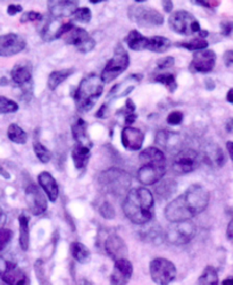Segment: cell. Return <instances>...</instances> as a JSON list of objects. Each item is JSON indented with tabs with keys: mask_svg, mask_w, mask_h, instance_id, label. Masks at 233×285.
<instances>
[{
	"mask_svg": "<svg viewBox=\"0 0 233 285\" xmlns=\"http://www.w3.org/2000/svg\"><path fill=\"white\" fill-rule=\"evenodd\" d=\"M7 136L12 142L18 143V144H24L28 140L27 133L24 132V129L21 126H18L17 124L9 125V127L7 129Z\"/></svg>",
	"mask_w": 233,
	"mask_h": 285,
	"instance_id": "obj_31",
	"label": "cell"
},
{
	"mask_svg": "<svg viewBox=\"0 0 233 285\" xmlns=\"http://www.w3.org/2000/svg\"><path fill=\"white\" fill-rule=\"evenodd\" d=\"M99 183L107 193L122 196L131 186V177L126 172L117 168H111L102 172L99 176Z\"/></svg>",
	"mask_w": 233,
	"mask_h": 285,
	"instance_id": "obj_5",
	"label": "cell"
},
{
	"mask_svg": "<svg viewBox=\"0 0 233 285\" xmlns=\"http://www.w3.org/2000/svg\"><path fill=\"white\" fill-rule=\"evenodd\" d=\"M12 237H13V232L11 229H6V228L0 229V251H2V250L9 243V241L12 240Z\"/></svg>",
	"mask_w": 233,
	"mask_h": 285,
	"instance_id": "obj_40",
	"label": "cell"
},
{
	"mask_svg": "<svg viewBox=\"0 0 233 285\" xmlns=\"http://www.w3.org/2000/svg\"><path fill=\"white\" fill-rule=\"evenodd\" d=\"M127 15L133 23L141 28L161 27L164 23V17L160 12L143 5H132L128 7Z\"/></svg>",
	"mask_w": 233,
	"mask_h": 285,
	"instance_id": "obj_7",
	"label": "cell"
},
{
	"mask_svg": "<svg viewBox=\"0 0 233 285\" xmlns=\"http://www.w3.org/2000/svg\"><path fill=\"white\" fill-rule=\"evenodd\" d=\"M183 121V114L181 112H172L167 116V123L170 125H178Z\"/></svg>",
	"mask_w": 233,
	"mask_h": 285,
	"instance_id": "obj_42",
	"label": "cell"
},
{
	"mask_svg": "<svg viewBox=\"0 0 233 285\" xmlns=\"http://www.w3.org/2000/svg\"><path fill=\"white\" fill-rule=\"evenodd\" d=\"M71 252L73 258L80 264H87L90 262V251L81 242H73L71 244Z\"/></svg>",
	"mask_w": 233,
	"mask_h": 285,
	"instance_id": "obj_28",
	"label": "cell"
},
{
	"mask_svg": "<svg viewBox=\"0 0 233 285\" xmlns=\"http://www.w3.org/2000/svg\"><path fill=\"white\" fill-rule=\"evenodd\" d=\"M199 162V153L196 150L186 149L176 154L172 168L176 174H188L198 168Z\"/></svg>",
	"mask_w": 233,
	"mask_h": 285,
	"instance_id": "obj_11",
	"label": "cell"
},
{
	"mask_svg": "<svg viewBox=\"0 0 233 285\" xmlns=\"http://www.w3.org/2000/svg\"><path fill=\"white\" fill-rule=\"evenodd\" d=\"M90 148L86 146H81V144H77L74 147L72 151V158L74 165L77 169H83L87 166L89 163V159H90Z\"/></svg>",
	"mask_w": 233,
	"mask_h": 285,
	"instance_id": "obj_25",
	"label": "cell"
},
{
	"mask_svg": "<svg viewBox=\"0 0 233 285\" xmlns=\"http://www.w3.org/2000/svg\"><path fill=\"white\" fill-rule=\"evenodd\" d=\"M176 46L186 48L188 50H191V51H199V50H204L208 47V42L202 38H196V39L190 40V41H188V42L176 43Z\"/></svg>",
	"mask_w": 233,
	"mask_h": 285,
	"instance_id": "obj_34",
	"label": "cell"
},
{
	"mask_svg": "<svg viewBox=\"0 0 233 285\" xmlns=\"http://www.w3.org/2000/svg\"><path fill=\"white\" fill-rule=\"evenodd\" d=\"M158 68H168L174 65V58L173 57H165L158 61Z\"/></svg>",
	"mask_w": 233,
	"mask_h": 285,
	"instance_id": "obj_44",
	"label": "cell"
},
{
	"mask_svg": "<svg viewBox=\"0 0 233 285\" xmlns=\"http://www.w3.org/2000/svg\"><path fill=\"white\" fill-rule=\"evenodd\" d=\"M226 100L229 101L230 103H233V89H230L229 92L226 94Z\"/></svg>",
	"mask_w": 233,
	"mask_h": 285,
	"instance_id": "obj_54",
	"label": "cell"
},
{
	"mask_svg": "<svg viewBox=\"0 0 233 285\" xmlns=\"http://www.w3.org/2000/svg\"><path fill=\"white\" fill-rule=\"evenodd\" d=\"M227 239L233 241V218L231 219V222L229 223V226H227V232H226Z\"/></svg>",
	"mask_w": 233,
	"mask_h": 285,
	"instance_id": "obj_48",
	"label": "cell"
},
{
	"mask_svg": "<svg viewBox=\"0 0 233 285\" xmlns=\"http://www.w3.org/2000/svg\"><path fill=\"white\" fill-rule=\"evenodd\" d=\"M63 38L65 39V42L75 47L81 53H89L95 48L96 41L91 38L86 30L81 28L74 27L71 31H68L66 34H64Z\"/></svg>",
	"mask_w": 233,
	"mask_h": 285,
	"instance_id": "obj_12",
	"label": "cell"
},
{
	"mask_svg": "<svg viewBox=\"0 0 233 285\" xmlns=\"http://www.w3.org/2000/svg\"><path fill=\"white\" fill-rule=\"evenodd\" d=\"M155 81L164 84L171 92H174L177 88L175 76L173 74H160L155 77Z\"/></svg>",
	"mask_w": 233,
	"mask_h": 285,
	"instance_id": "obj_35",
	"label": "cell"
},
{
	"mask_svg": "<svg viewBox=\"0 0 233 285\" xmlns=\"http://www.w3.org/2000/svg\"><path fill=\"white\" fill-rule=\"evenodd\" d=\"M43 17L40 13L38 12H27L25 14L22 15L21 22L22 23H28V22H36V21H41Z\"/></svg>",
	"mask_w": 233,
	"mask_h": 285,
	"instance_id": "obj_41",
	"label": "cell"
},
{
	"mask_svg": "<svg viewBox=\"0 0 233 285\" xmlns=\"http://www.w3.org/2000/svg\"><path fill=\"white\" fill-rule=\"evenodd\" d=\"M221 31L222 34L225 37H229L233 33V22L232 21H226L221 24Z\"/></svg>",
	"mask_w": 233,
	"mask_h": 285,
	"instance_id": "obj_43",
	"label": "cell"
},
{
	"mask_svg": "<svg viewBox=\"0 0 233 285\" xmlns=\"http://www.w3.org/2000/svg\"><path fill=\"white\" fill-rule=\"evenodd\" d=\"M216 63V55L213 50H199L193 54L190 69L196 73H210Z\"/></svg>",
	"mask_w": 233,
	"mask_h": 285,
	"instance_id": "obj_15",
	"label": "cell"
},
{
	"mask_svg": "<svg viewBox=\"0 0 233 285\" xmlns=\"http://www.w3.org/2000/svg\"><path fill=\"white\" fill-rule=\"evenodd\" d=\"M197 5H201V6H205L207 8H214L216 6H219L220 3L217 2H197Z\"/></svg>",
	"mask_w": 233,
	"mask_h": 285,
	"instance_id": "obj_47",
	"label": "cell"
},
{
	"mask_svg": "<svg viewBox=\"0 0 233 285\" xmlns=\"http://www.w3.org/2000/svg\"><path fill=\"white\" fill-rule=\"evenodd\" d=\"M160 186L156 188V194L162 199L170 198L176 191V183L173 179H165L160 181Z\"/></svg>",
	"mask_w": 233,
	"mask_h": 285,
	"instance_id": "obj_32",
	"label": "cell"
},
{
	"mask_svg": "<svg viewBox=\"0 0 233 285\" xmlns=\"http://www.w3.org/2000/svg\"><path fill=\"white\" fill-rule=\"evenodd\" d=\"M148 41H149V38L142 36L137 30H132L125 38V42L128 48L135 50V51H141V50L147 49Z\"/></svg>",
	"mask_w": 233,
	"mask_h": 285,
	"instance_id": "obj_24",
	"label": "cell"
},
{
	"mask_svg": "<svg viewBox=\"0 0 233 285\" xmlns=\"http://www.w3.org/2000/svg\"><path fill=\"white\" fill-rule=\"evenodd\" d=\"M143 141H145V134L141 129L127 126L122 131V143L127 150L136 151L141 149Z\"/></svg>",
	"mask_w": 233,
	"mask_h": 285,
	"instance_id": "obj_17",
	"label": "cell"
},
{
	"mask_svg": "<svg viewBox=\"0 0 233 285\" xmlns=\"http://www.w3.org/2000/svg\"><path fill=\"white\" fill-rule=\"evenodd\" d=\"M48 8L53 17L63 18L73 16L74 12L77 9V5L68 0H58V2H49Z\"/></svg>",
	"mask_w": 233,
	"mask_h": 285,
	"instance_id": "obj_20",
	"label": "cell"
},
{
	"mask_svg": "<svg viewBox=\"0 0 233 285\" xmlns=\"http://www.w3.org/2000/svg\"><path fill=\"white\" fill-rule=\"evenodd\" d=\"M210 203V192L199 184H193L185 193L173 200L165 208L168 222H181L199 215Z\"/></svg>",
	"mask_w": 233,
	"mask_h": 285,
	"instance_id": "obj_1",
	"label": "cell"
},
{
	"mask_svg": "<svg viewBox=\"0 0 233 285\" xmlns=\"http://www.w3.org/2000/svg\"><path fill=\"white\" fill-rule=\"evenodd\" d=\"M5 223H6V215H5L3 209L0 208V229L4 227Z\"/></svg>",
	"mask_w": 233,
	"mask_h": 285,
	"instance_id": "obj_51",
	"label": "cell"
},
{
	"mask_svg": "<svg viewBox=\"0 0 233 285\" xmlns=\"http://www.w3.org/2000/svg\"><path fill=\"white\" fill-rule=\"evenodd\" d=\"M226 148H227V151L230 153V157L233 161V141H229L226 143Z\"/></svg>",
	"mask_w": 233,
	"mask_h": 285,
	"instance_id": "obj_52",
	"label": "cell"
},
{
	"mask_svg": "<svg viewBox=\"0 0 233 285\" xmlns=\"http://www.w3.org/2000/svg\"><path fill=\"white\" fill-rule=\"evenodd\" d=\"M133 273L132 264L126 258L115 261L113 273L111 275V283L114 285L126 284L131 279Z\"/></svg>",
	"mask_w": 233,
	"mask_h": 285,
	"instance_id": "obj_16",
	"label": "cell"
},
{
	"mask_svg": "<svg viewBox=\"0 0 233 285\" xmlns=\"http://www.w3.org/2000/svg\"><path fill=\"white\" fill-rule=\"evenodd\" d=\"M2 275L3 281L9 285H21L28 283L27 275L16 264L6 262V267H5Z\"/></svg>",
	"mask_w": 233,
	"mask_h": 285,
	"instance_id": "obj_19",
	"label": "cell"
},
{
	"mask_svg": "<svg viewBox=\"0 0 233 285\" xmlns=\"http://www.w3.org/2000/svg\"><path fill=\"white\" fill-rule=\"evenodd\" d=\"M38 181H39V184H40V187L44 191V193H46L48 199L50 200V201L55 202L58 198L59 190H58L56 179L53 177V175L48 172H42L38 176Z\"/></svg>",
	"mask_w": 233,
	"mask_h": 285,
	"instance_id": "obj_21",
	"label": "cell"
},
{
	"mask_svg": "<svg viewBox=\"0 0 233 285\" xmlns=\"http://www.w3.org/2000/svg\"><path fill=\"white\" fill-rule=\"evenodd\" d=\"M223 284H233V278H229V279H224V281L222 282Z\"/></svg>",
	"mask_w": 233,
	"mask_h": 285,
	"instance_id": "obj_55",
	"label": "cell"
},
{
	"mask_svg": "<svg viewBox=\"0 0 233 285\" xmlns=\"http://www.w3.org/2000/svg\"><path fill=\"white\" fill-rule=\"evenodd\" d=\"M40 188L37 187L36 184H30L25 190V200L28 203V207L33 215H41L47 211L48 203L47 198L44 196Z\"/></svg>",
	"mask_w": 233,
	"mask_h": 285,
	"instance_id": "obj_14",
	"label": "cell"
},
{
	"mask_svg": "<svg viewBox=\"0 0 233 285\" xmlns=\"http://www.w3.org/2000/svg\"><path fill=\"white\" fill-rule=\"evenodd\" d=\"M224 62L227 66H230V65L233 64V50H227L224 54Z\"/></svg>",
	"mask_w": 233,
	"mask_h": 285,
	"instance_id": "obj_46",
	"label": "cell"
},
{
	"mask_svg": "<svg viewBox=\"0 0 233 285\" xmlns=\"http://www.w3.org/2000/svg\"><path fill=\"white\" fill-rule=\"evenodd\" d=\"M150 275L152 281L165 285L171 283L176 276V268L174 264L165 258H156L150 263Z\"/></svg>",
	"mask_w": 233,
	"mask_h": 285,
	"instance_id": "obj_10",
	"label": "cell"
},
{
	"mask_svg": "<svg viewBox=\"0 0 233 285\" xmlns=\"http://www.w3.org/2000/svg\"><path fill=\"white\" fill-rule=\"evenodd\" d=\"M22 11H23V7L21 6V5L12 4L7 7V14L11 15V16H13V15H16L17 13H21Z\"/></svg>",
	"mask_w": 233,
	"mask_h": 285,
	"instance_id": "obj_45",
	"label": "cell"
},
{
	"mask_svg": "<svg viewBox=\"0 0 233 285\" xmlns=\"http://www.w3.org/2000/svg\"><path fill=\"white\" fill-rule=\"evenodd\" d=\"M27 47V41L16 33H7L0 36V56L11 57L23 51Z\"/></svg>",
	"mask_w": 233,
	"mask_h": 285,
	"instance_id": "obj_13",
	"label": "cell"
},
{
	"mask_svg": "<svg viewBox=\"0 0 233 285\" xmlns=\"http://www.w3.org/2000/svg\"><path fill=\"white\" fill-rule=\"evenodd\" d=\"M0 175H2V176H3L4 178H7V179H8V178H11V175H9L6 171H5L2 165H0Z\"/></svg>",
	"mask_w": 233,
	"mask_h": 285,
	"instance_id": "obj_53",
	"label": "cell"
},
{
	"mask_svg": "<svg viewBox=\"0 0 233 285\" xmlns=\"http://www.w3.org/2000/svg\"><path fill=\"white\" fill-rule=\"evenodd\" d=\"M123 212L133 224L145 225L153 217V196L146 188H136L127 192Z\"/></svg>",
	"mask_w": 233,
	"mask_h": 285,
	"instance_id": "obj_2",
	"label": "cell"
},
{
	"mask_svg": "<svg viewBox=\"0 0 233 285\" xmlns=\"http://www.w3.org/2000/svg\"><path fill=\"white\" fill-rule=\"evenodd\" d=\"M156 143L168 151L176 149L180 146V136L175 132H170L166 129L160 131L156 136Z\"/></svg>",
	"mask_w": 233,
	"mask_h": 285,
	"instance_id": "obj_22",
	"label": "cell"
},
{
	"mask_svg": "<svg viewBox=\"0 0 233 285\" xmlns=\"http://www.w3.org/2000/svg\"><path fill=\"white\" fill-rule=\"evenodd\" d=\"M18 111V105L12 99L0 96V114H11Z\"/></svg>",
	"mask_w": 233,
	"mask_h": 285,
	"instance_id": "obj_36",
	"label": "cell"
},
{
	"mask_svg": "<svg viewBox=\"0 0 233 285\" xmlns=\"http://www.w3.org/2000/svg\"><path fill=\"white\" fill-rule=\"evenodd\" d=\"M170 27L173 31L182 36H192L200 33V24L192 14L186 11H177L173 13L168 19Z\"/></svg>",
	"mask_w": 233,
	"mask_h": 285,
	"instance_id": "obj_9",
	"label": "cell"
},
{
	"mask_svg": "<svg viewBox=\"0 0 233 285\" xmlns=\"http://www.w3.org/2000/svg\"><path fill=\"white\" fill-rule=\"evenodd\" d=\"M105 250L113 261H118V259H124L127 257L126 244L124 242V240L121 237L116 236V234H113L106 240Z\"/></svg>",
	"mask_w": 233,
	"mask_h": 285,
	"instance_id": "obj_18",
	"label": "cell"
},
{
	"mask_svg": "<svg viewBox=\"0 0 233 285\" xmlns=\"http://www.w3.org/2000/svg\"><path fill=\"white\" fill-rule=\"evenodd\" d=\"M103 91V82L97 74L84 77L75 92V103L80 112H89L95 106Z\"/></svg>",
	"mask_w": 233,
	"mask_h": 285,
	"instance_id": "obj_4",
	"label": "cell"
},
{
	"mask_svg": "<svg viewBox=\"0 0 233 285\" xmlns=\"http://www.w3.org/2000/svg\"><path fill=\"white\" fill-rule=\"evenodd\" d=\"M11 75L15 83L18 86H25L31 81V67L27 64H16L13 67Z\"/></svg>",
	"mask_w": 233,
	"mask_h": 285,
	"instance_id": "obj_23",
	"label": "cell"
},
{
	"mask_svg": "<svg viewBox=\"0 0 233 285\" xmlns=\"http://www.w3.org/2000/svg\"><path fill=\"white\" fill-rule=\"evenodd\" d=\"M128 64H130V58H128L126 50L121 44H117V47L114 50L113 57L108 61L106 67L103 68L100 75L101 81L103 83H110L114 81L123 72L126 71Z\"/></svg>",
	"mask_w": 233,
	"mask_h": 285,
	"instance_id": "obj_6",
	"label": "cell"
},
{
	"mask_svg": "<svg viewBox=\"0 0 233 285\" xmlns=\"http://www.w3.org/2000/svg\"><path fill=\"white\" fill-rule=\"evenodd\" d=\"M74 69H62V71H55L49 75L48 87L50 90H56L61 83H63L67 77L71 76Z\"/></svg>",
	"mask_w": 233,
	"mask_h": 285,
	"instance_id": "obj_30",
	"label": "cell"
},
{
	"mask_svg": "<svg viewBox=\"0 0 233 285\" xmlns=\"http://www.w3.org/2000/svg\"><path fill=\"white\" fill-rule=\"evenodd\" d=\"M72 133L73 137L75 139V141L77 142V144H81V146H86L91 148L92 143L90 141V138L88 137L87 133V124L83 119H77L76 123L73 125L72 127Z\"/></svg>",
	"mask_w": 233,
	"mask_h": 285,
	"instance_id": "obj_26",
	"label": "cell"
},
{
	"mask_svg": "<svg viewBox=\"0 0 233 285\" xmlns=\"http://www.w3.org/2000/svg\"><path fill=\"white\" fill-rule=\"evenodd\" d=\"M19 222V246L22 250L27 251L30 244V232H29V217L25 214H22L18 218Z\"/></svg>",
	"mask_w": 233,
	"mask_h": 285,
	"instance_id": "obj_27",
	"label": "cell"
},
{
	"mask_svg": "<svg viewBox=\"0 0 233 285\" xmlns=\"http://www.w3.org/2000/svg\"><path fill=\"white\" fill-rule=\"evenodd\" d=\"M171 47V41L165 37L161 36H155L149 38V41H148V50L153 53H165L166 50L170 49Z\"/></svg>",
	"mask_w": 233,
	"mask_h": 285,
	"instance_id": "obj_29",
	"label": "cell"
},
{
	"mask_svg": "<svg viewBox=\"0 0 233 285\" xmlns=\"http://www.w3.org/2000/svg\"><path fill=\"white\" fill-rule=\"evenodd\" d=\"M196 232V225L190 219L181 222H172L167 228L165 238L168 243L174 244V246H183V244L189 243L195 238Z\"/></svg>",
	"mask_w": 233,
	"mask_h": 285,
	"instance_id": "obj_8",
	"label": "cell"
},
{
	"mask_svg": "<svg viewBox=\"0 0 233 285\" xmlns=\"http://www.w3.org/2000/svg\"><path fill=\"white\" fill-rule=\"evenodd\" d=\"M162 5H163V7H164L165 12L170 13V12L172 11V8H173V4H172V2H170V0H164V2L162 3Z\"/></svg>",
	"mask_w": 233,
	"mask_h": 285,
	"instance_id": "obj_49",
	"label": "cell"
},
{
	"mask_svg": "<svg viewBox=\"0 0 233 285\" xmlns=\"http://www.w3.org/2000/svg\"><path fill=\"white\" fill-rule=\"evenodd\" d=\"M198 283L201 285H215L219 283V275L216 269L213 266H207L198 279Z\"/></svg>",
	"mask_w": 233,
	"mask_h": 285,
	"instance_id": "obj_33",
	"label": "cell"
},
{
	"mask_svg": "<svg viewBox=\"0 0 233 285\" xmlns=\"http://www.w3.org/2000/svg\"><path fill=\"white\" fill-rule=\"evenodd\" d=\"M91 11L88 7H80L73 14V18L74 21L80 22V23H89L91 21Z\"/></svg>",
	"mask_w": 233,
	"mask_h": 285,
	"instance_id": "obj_38",
	"label": "cell"
},
{
	"mask_svg": "<svg viewBox=\"0 0 233 285\" xmlns=\"http://www.w3.org/2000/svg\"><path fill=\"white\" fill-rule=\"evenodd\" d=\"M33 149H34V152H36L37 154V157L39 161H40L41 163L43 164H46L48 162H50V159H51V152L49 151V150L43 146V144H41L40 142H37V143H34L33 144Z\"/></svg>",
	"mask_w": 233,
	"mask_h": 285,
	"instance_id": "obj_37",
	"label": "cell"
},
{
	"mask_svg": "<svg viewBox=\"0 0 233 285\" xmlns=\"http://www.w3.org/2000/svg\"><path fill=\"white\" fill-rule=\"evenodd\" d=\"M141 167L138 171V179L143 186H152L160 182L166 172V158L161 149L149 147L139 156Z\"/></svg>",
	"mask_w": 233,
	"mask_h": 285,
	"instance_id": "obj_3",
	"label": "cell"
},
{
	"mask_svg": "<svg viewBox=\"0 0 233 285\" xmlns=\"http://www.w3.org/2000/svg\"><path fill=\"white\" fill-rule=\"evenodd\" d=\"M136 114L135 113H132V114H127L126 115V117H125V123L127 124V125H130V124H132L133 122L136 121Z\"/></svg>",
	"mask_w": 233,
	"mask_h": 285,
	"instance_id": "obj_50",
	"label": "cell"
},
{
	"mask_svg": "<svg viewBox=\"0 0 233 285\" xmlns=\"http://www.w3.org/2000/svg\"><path fill=\"white\" fill-rule=\"evenodd\" d=\"M99 212H100L101 216L106 219H113L115 217V211H114V207L110 202L105 201L100 207H99Z\"/></svg>",
	"mask_w": 233,
	"mask_h": 285,
	"instance_id": "obj_39",
	"label": "cell"
}]
</instances>
